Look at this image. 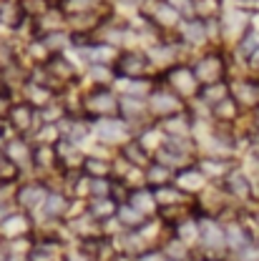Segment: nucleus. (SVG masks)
Instances as JSON below:
<instances>
[{"label":"nucleus","instance_id":"1","mask_svg":"<svg viewBox=\"0 0 259 261\" xmlns=\"http://www.w3.org/2000/svg\"><path fill=\"white\" fill-rule=\"evenodd\" d=\"M119 108H121V98L108 86H96L93 91L83 93V116L88 121L119 116Z\"/></svg>","mask_w":259,"mask_h":261},{"label":"nucleus","instance_id":"2","mask_svg":"<svg viewBox=\"0 0 259 261\" xmlns=\"http://www.w3.org/2000/svg\"><path fill=\"white\" fill-rule=\"evenodd\" d=\"M159 83L166 86L169 91H174L179 98H184V100H189V98H194L199 93V88H201V83L196 81L194 70L189 68V65H171L169 70H163V78H159Z\"/></svg>","mask_w":259,"mask_h":261},{"label":"nucleus","instance_id":"3","mask_svg":"<svg viewBox=\"0 0 259 261\" xmlns=\"http://www.w3.org/2000/svg\"><path fill=\"white\" fill-rule=\"evenodd\" d=\"M154 68L149 53L138 50H121L113 61L116 78H149V70Z\"/></svg>","mask_w":259,"mask_h":261},{"label":"nucleus","instance_id":"4","mask_svg":"<svg viewBox=\"0 0 259 261\" xmlns=\"http://www.w3.org/2000/svg\"><path fill=\"white\" fill-rule=\"evenodd\" d=\"M192 70H194L196 81H199L201 86H209V83H219V81H224L229 68H227V58H224L222 53L211 50V53L201 56V58L192 65Z\"/></svg>","mask_w":259,"mask_h":261},{"label":"nucleus","instance_id":"5","mask_svg":"<svg viewBox=\"0 0 259 261\" xmlns=\"http://www.w3.org/2000/svg\"><path fill=\"white\" fill-rule=\"evenodd\" d=\"M146 106H149V113L159 121L163 116H171V113H179L186 108V100L179 98L174 91H169L166 86L161 88V83H156V88L151 91V96L146 98Z\"/></svg>","mask_w":259,"mask_h":261},{"label":"nucleus","instance_id":"6","mask_svg":"<svg viewBox=\"0 0 259 261\" xmlns=\"http://www.w3.org/2000/svg\"><path fill=\"white\" fill-rule=\"evenodd\" d=\"M93 136L98 141L108 143V146H124L131 138V126L121 116H111V118H98L93 121Z\"/></svg>","mask_w":259,"mask_h":261},{"label":"nucleus","instance_id":"7","mask_svg":"<svg viewBox=\"0 0 259 261\" xmlns=\"http://www.w3.org/2000/svg\"><path fill=\"white\" fill-rule=\"evenodd\" d=\"M194 113L189 108L179 111V113H171V116H163L156 121V128L163 138H186L194 133Z\"/></svg>","mask_w":259,"mask_h":261},{"label":"nucleus","instance_id":"8","mask_svg":"<svg viewBox=\"0 0 259 261\" xmlns=\"http://www.w3.org/2000/svg\"><path fill=\"white\" fill-rule=\"evenodd\" d=\"M48 184L45 181H26V184H20L18 189H15V203H18V208L20 211H38L40 206H43V201H45V196H48Z\"/></svg>","mask_w":259,"mask_h":261},{"label":"nucleus","instance_id":"9","mask_svg":"<svg viewBox=\"0 0 259 261\" xmlns=\"http://www.w3.org/2000/svg\"><path fill=\"white\" fill-rule=\"evenodd\" d=\"M5 121L18 136H26V133H31L35 121H38V108L33 103H28V100H18V103L10 106Z\"/></svg>","mask_w":259,"mask_h":261},{"label":"nucleus","instance_id":"10","mask_svg":"<svg viewBox=\"0 0 259 261\" xmlns=\"http://www.w3.org/2000/svg\"><path fill=\"white\" fill-rule=\"evenodd\" d=\"M33 231V221L28 216V211H10L0 219V239L10 241L18 236H28Z\"/></svg>","mask_w":259,"mask_h":261},{"label":"nucleus","instance_id":"11","mask_svg":"<svg viewBox=\"0 0 259 261\" xmlns=\"http://www.w3.org/2000/svg\"><path fill=\"white\" fill-rule=\"evenodd\" d=\"M70 203L73 201H70L68 194L51 189L48 196H45V201H43V206H40V211H43V216L48 221H63L65 216H68V211H70Z\"/></svg>","mask_w":259,"mask_h":261},{"label":"nucleus","instance_id":"12","mask_svg":"<svg viewBox=\"0 0 259 261\" xmlns=\"http://www.w3.org/2000/svg\"><path fill=\"white\" fill-rule=\"evenodd\" d=\"M206 176L201 173V168L192 163V166H186V168H181V171H176L174 173V184L181 189V191H186L189 196L194 194H201L204 191V186H206Z\"/></svg>","mask_w":259,"mask_h":261},{"label":"nucleus","instance_id":"13","mask_svg":"<svg viewBox=\"0 0 259 261\" xmlns=\"http://www.w3.org/2000/svg\"><path fill=\"white\" fill-rule=\"evenodd\" d=\"M179 38L181 43L186 45H201L209 40V31H206V20L199 18V15H192V18H184L179 23Z\"/></svg>","mask_w":259,"mask_h":261},{"label":"nucleus","instance_id":"14","mask_svg":"<svg viewBox=\"0 0 259 261\" xmlns=\"http://www.w3.org/2000/svg\"><path fill=\"white\" fill-rule=\"evenodd\" d=\"M121 159L126 163H131L133 168H144V166H149V163L154 161V156L149 153L146 143L138 136H131L129 141L121 146Z\"/></svg>","mask_w":259,"mask_h":261},{"label":"nucleus","instance_id":"15","mask_svg":"<svg viewBox=\"0 0 259 261\" xmlns=\"http://www.w3.org/2000/svg\"><path fill=\"white\" fill-rule=\"evenodd\" d=\"M159 81L154 78H116V86L121 91V96H129V98H146L151 96V91L156 88Z\"/></svg>","mask_w":259,"mask_h":261},{"label":"nucleus","instance_id":"16","mask_svg":"<svg viewBox=\"0 0 259 261\" xmlns=\"http://www.w3.org/2000/svg\"><path fill=\"white\" fill-rule=\"evenodd\" d=\"M86 211L96 219L98 224H106V221H113L116 219V211H119V201L113 196H101V198H88L86 203Z\"/></svg>","mask_w":259,"mask_h":261},{"label":"nucleus","instance_id":"17","mask_svg":"<svg viewBox=\"0 0 259 261\" xmlns=\"http://www.w3.org/2000/svg\"><path fill=\"white\" fill-rule=\"evenodd\" d=\"M222 189H224V194L234 196V198H239V201H247V198L252 196V184H249V178H247L242 171H234V168L222 178Z\"/></svg>","mask_w":259,"mask_h":261},{"label":"nucleus","instance_id":"18","mask_svg":"<svg viewBox=\"0 0 259 261\" xmlns=\"http://www.w3.org/2000/svg\"><path fill=\"white\" fill-rule=\"evenodd\" d=\"M3 156L10 159L13 163H18V166L23 168V163L33 161V146L26 141V136L8 138V141H5V148H3Z\"/></svg>","mask_w":259,"mask_h":261},{"label":"nucleus","instance_id":"19","mask_svg":"<svg viewBox=\"0 0 259 261\" xmlns=\"http://www.w3.org/2000/svg\"><path fill=\"white\" fill-rule=\"evenodd\" d=\"M196 166H199L201 173H204L206 178H211V181H222L229 171L234 168V163L224 161V156H204V159L196 161Z\"/></svg>","mask_w":259,"mask_h":261},{"label":"nucleus","instance_id":"20","mask_svg":"<svg viewBox=\"0 0 259 261\" xmlns=\"http://www.w3.org/2000/svg\"><path fill=\"white\" fill-rule=\"evenodd\" d=\"M229 91H231V96L237 98L239 106L244 103V106H257L259 108V81L244 78V81H239L237 86H231Z\"/></svg>","mask_w":259,"mask_h":261},{"label":"nucleus","instance_id":"21","mask_svg":"<svg viewBox=\"0 0 259 261\" xmlns=\"http://www.w3.org/2000/svg\"><path fill=\"white\" fill-rule=\"evenodd\" d=\"M81 171L86 176H93V178H108L113 176V161L111 159H103V156H83V163H81Z\"/></svg>","mask_w":259,"mask_h":261},{"label":"nucleus","instance_id":"22","mask_svg":"<svg viewBox=\"0 0 259 261\" xmlns=\"http://www.w3.org/2000/svg\"><path fill=\"white\" fill-rule=\"evenodd\" d=\"M144 181H146L149 189H159V186H166V184L174 181V171H171L169 166H163L161 161L154 159V161L146 166V176H144Z\"/></svg>","mask_w":259,"mask_h":261},{"label":"nucleus","instance_id":"23","mask_svg":"<svg viewBox=\"0 0 259 261\" xmlns=\"http://www.w3.org/2000/svg\"><path fill=\"white\" fill-rule=\"evenodd\" d=\"M129 203L136 206L138 211H144L146 216H154V211L159 208V201H156V194L151 189H133L129 194Z\"/></svg>","mask_w":259,"mask_h":261},{"label":"nucleus","instance_id":"24","mask_svg":"<svg viewBox=\"0 0 259 261\" xmlns=\"http://www.w3.org/2000/svg\"><path fill=\"white\" fill-rule=\"evenodd\" d=\"M229 93H231V91H229V83H227V81H219V83L201 86V88H199V93H196V98L211 108V106H217L219 100H224Z\"/></svg>","mask_w":259,"mask_h":261},{"label":"nucleus","instance_id":"25","mask_svg":"<svg viewBox=\"0 0 259 261\" xmlns=\"http://www.w3.org/2000/svg\"><path fill=\"white\" fill-rule=\"evenodd\" d=\"M149 58H151V63L154 65H161L169 70L171 65H176V48L171 45V43H166V40H159L151 50H149Z\"/></svg>","mask_w":259,"mask_h":261},{"label":"nucleus","instance_id":"26","mask_svg":"<svg viewBox=\"0 0 259 261\" xmlns=\"http://www.w3.org/2000/svg\"><path fill=\"white\" fill-rule=\"evenodd\" d=\"M40 40H43V45H45L51 53H63V48L73 45V35H70V31L45 33V35H40Z\"/></svg>","mask_w":259,"mask_h":261},{"label":"nucleus","instance_id":"27","mask_svg":"<svg viewBox=\"0 0 259 261\" xmlns=\"http://www.w3.org/2000/svg\"><path fill=\"white\" fill-rule=\"evenodd\" d=\"M211 116L217 118V121H234L237 116H239V103H237V98L229 93L224 100H219L217 106H211Z\"/></svg>","mask_w":259,"mask_h":261},{"label":"nucleus","instance_id":"28","mask_svg":"<svg viewBox=\"0 0 259 261\" xmlns=\"http://www.w3.org/2000/svg\"><path fill=\"white\" fill-rule=\"evenodd\" d=\"M257 53H259V31L247 28V31L239 35V56L252 61Z\"/></svg>","mask_w":259,"mask_h":261},{"label":"nucleus","instance_id":"29","mask_svg":"<svg viewBox=\"0 0 259 261\" xmlns=\"http://www.w3.org/2000/svg\"><path fill=\"white\" fill-rule=\"evenodd\" d=\"M88 75H91V81L96 83V86H111V83H116V70H113V65H91V70H88Z\"/></svg>","mask_w":259,"mask_h":261},{"label":"nucleus","instance_id":"30","mask_svg":"<svg viewBox=\"0 0 259 261\" xmlns=\"http://www.w3.org/2000/svg\"><path fill=\"white\" fill-rule=\"evenodd\" d=\"M13 63H18V56H15V48L10 40H3L0 38V68H10Z\"/></svg>","mask_w":259,"mask_h":261},{"label":"nucleus","instance_id":"31","mask_svg":"<svg viewBox=\"0 0 259 261\" xmlns=\"http://www.w3.org/2000/svg\"><path fill=\"white\" fill-rule=\"evenodd\" d=\"M181 18H192V15H196L194 10V0H166Z\"/></svg>","mask_w":259,"mask_h":261},{"label":"nucleus","instance_id":"32","mask_svg":"<svg viewBox=\"0 0 259 261\" xmlns=\"http://www.w3.org/2000/svg\"><path fill=\"white\" fill-rule=\"evenodd\" d=\"M133 261H166V256H163V251L159 246H154V249H146V251L136 254Z\"/></svg>","mask_w":259,"mask_h":261},{"label":"nucleus","instance_id":"33","mask_svg":"<svg viewBox=\"0 0 259 261\" xmlns=\"http://www.w3.org/2000/svg\"><path fill=\"white\" fill-rule=\"evenodd\" d=\"M3 93H10V86H8V78H5V70L0 68V96Z\"/></svg>","mask_w":259,"mask_h":261},{"label":"nucleus","instance_id":"34","mask_svg":"<svg viewBox=\"0 0 259 261\" xmlns=\"http://www.w3.org/2000/svg\"><path fill=\"white\" fill-rule=\"evenodd\" d=\"M5 141H8V138H5V133H3V126H0V151L5 148Z\"/></svg>","mask_w":259,"mask_h":261},{"label":"nucleus","instance_id":"35","mask_svg":"<svg viewBox=\"0 0 259 261\" xmlns=\"http://www.w3.org/2000/svg\"><path fill=\"white\" fill-rule=\"evenodd\" d=\"M5 259H8V251H5V249L0 246V261H5Z\"/></svg>","mask_w":259,"mask_h":261},{"label":"nucleus","instance_id":"36","mask_svg":"<svg viewBox=\"0 0 259 261\" xmlns=\"http://www.w3.org/2000/svg\"><path fill=\"white\" fill-rule=\"evenodd\" d=\"M254 126H257V130H259V108H257V113H254Z\"/></svg>","mask_w":259,"mask_h":261},{"label":"nucleus","instance_id":"37","mask_svg":"<svg viewBox=\"0 0 259 261\" xmlns=\"http://www.w3.org/2000/svg\"><path fill=\"white\" fill-rule=\"evenodd\" d=\"M3 159H5V156H3V151H0V163H3Z\"/></svg>","mask_w":259,"mask_h":261},{"label":"nucleus","instance_id":"38","mask_svg":"<svg viewBox=\"0 0 259 261\" xmlns=\"http://www.w3.org/2000/svg\"><path fill=\"white\" fill-rule=\"evenodd\" d=\"M166 261H176V259H166Z\"/></svg>","mask_w":259,"mask_h":261},{"label":"nucleus","instance_id":"39","mask_svg":"<svg viewBox=\"0 0 259 261\" xmlns=\"http://www.w3.org/2000/svg\"><path fill=\"white\" fill-rule=\"evenodd\" d=\"M93 3H101V0H93Z\"/></svg>","mask_w":259,"mask_h":261}]
</instances>
